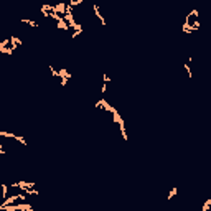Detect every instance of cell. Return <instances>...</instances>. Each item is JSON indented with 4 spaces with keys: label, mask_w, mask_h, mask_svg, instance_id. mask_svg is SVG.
Returning <instances> with one entry per match:
<instances>
[{
    "label": "cell",
    "mask_w": 211,
    "mask_h": 211,
    "mask_svg": "<svg viewBox=\"0 0 211 211\" xmlns=\"http://www.w3.org/2000/svg\"><path fill=\"white\" fill-rule=\"evenodd\" d=\"M198 27H200V17H198V12H196V10H193L191 13H188V15H186L183 30L186 31V33H190V31L198 30Z\"/></svg>",
    "instance_id": "obj_1"
},
{
    "label": "cell",
    "mask_w": 211,
    "mask_h": 211,
    "mask_svg": "<svg viewBox=\"0 0 211 211\" xmlns=\"http://www.w3.org/2000/svg\"><path fill=\"white\" fill-rule=\"evenodd\" d=\"M175 195H177V186H173V188H172V191L168 193V200H172Z\"/></svg>",
    "instance_id": "obj_2"
}]
</instances>
